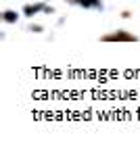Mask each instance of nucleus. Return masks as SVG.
Here are the masks:
<instances>
[{"label":"nucleus","instance_id":"7ed1b4c3","mask_svg":"<svg viewBox=\"0 0 140 146\" xmlns=\"http://www.w3.org/2000/svg\"><path fill=\"white\" fill-rule=\"evenodd\" d=\"M40 9H42V6H25V9H23V13H25V15H34V13H38Z\"/></svg>","mask_w":140,"mask_h":146},{"label":"nucleus","instance_id":"20e7f679","mask_svg":"<svg viewBox=\"0 0 140 146\" xmlns=\"http://www.w3.org/2000/svg\"><path fill=\"white\" fill-rule=\"evenodd\" d=\"M107 40H132V36H125V34H113V36H109Z\"/></svg>","mask_w":140,"mask_h":146},{"label":"nucleus","instance_id":"f257e3e1","mask_svg":"<svg viewBox=\"0 0 140 146\" xmlns=\"http://www.w3.org/2000/svg\"><path fill=\"white\" fill-rule=\"evenodd\" d=\"M82 6H101V0H77Z\"/></svg>","mask_w":140,"mask_h":146},{"label":"nucleus","instance_id":"f03ea898","mask_svg":"<svg viewBox=\"0 0 140 146\" xmlns=\"http://www.w3.org/2000/svg\"><path fill=\"white\" fill-rule=\"evenodd\" d=\"M4 21H9V23L17 21V13H13V11H6V13H4Z\"/></svg>","mask_w":140,"mask_h":146}]
</instances>
